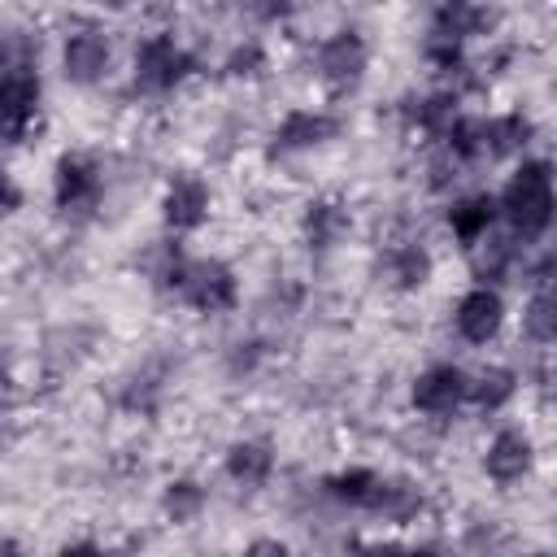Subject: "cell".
<instances>
[{
  "instance_id": "6da1fadb",
  "label": "cell",
  "mask_w": 557,
  "mask_h": 557,
  "mask_svg": "<svg viewBox=\"0 0 557 557\" xmlns=\"http://www.w3.org/2000/svg\"><path fill=\"white\" fill-rule=\"evenodd\" d=\"M152 278H157L161 292L178 296L196 313H231V309H239V278L218 257H183L174 248V252H165V261L157 265Z\"/></svg>"
},
{
  "instance_id": "7a4b0ae2",
  "label": "cell",
  "mask_w": 557,
  "mask_h": 557,
  "mask_svg": "<svg viewBox=\"0 0 557 557\" xmlns=\"http://www.w3.org/2000/svg\"><path fill=\"white\" fill-rule=\"evenodd\" d=\"M553 209H557V200H553V165L544 157H527L505 178V187L496 196V213H500V222L509 226L513 239L535 244V239L548 235Z\"/></svg>"
},
{
  "instance_id": "3957f363",
  "label": "cell",
  "mask_w": 557,
  "mask_h": 557,
  "mask_svg": "<svg viewBox=\"0 0 557 557\" xmlns=\"http://www.w3.org/2000/svg\"><path fill=\"white\" fill-rule=\"evenodd\" d=\"M104 200V165L91 152H61L52 165V205L65 218H91Z\"/></svg>"
},
{
  "instance_id": "277c9868",
  "label": "cell",
  "mask_w": 557,
  "mask_h": 557,
  "mask_svg": "<svg viewBox=\"0 0 557 557\" xmlns=\"http://www.w3.org/2000/svg\"><path fill=\"white\" fill-rule=\"evenodd\" d=\"M191 70H196V57L174 35H148L135 48V61H131L135 87L148 91V96H165V91L183 87L191 78Z\"/></svg>"
},
{
  "instance_id": "5b68a950",
  "label": "cell",
  "mask_w": 557,
  "mask_h": 557,
  "mask_svg": "<svg viewBox=\"0 0 557 557\" xmlns=\"http://www.w3.org/2000/svg\"><path fill=\"white\" fill-rule=\"evenodd\" d=\"M370 70V44L361 30H335L318 44V78L331 96H352L366 83Z\"/></svg>"
},
{
  "instance_id": "8992f818",
  "label": "cell",
  "mask_w": 557,
  "mask_h": 557,
  "mask_svg": "<svg viewBox=\"0 0 557 557\" xmlns=\"http://www.w3.org/2000/svg\"><path fill=\"white\" fill-rule=\"evenodd\" d=\"M44 109L39 70H9L0 74V144H22Z\"/></svg>"
},
{
  "instance_id": "52a82bcc",
  "label": "cell",
  "mask_w": 557,
  "mask_h": 557,
  "mask_svg": "<svg viewBox=\"0 0 557 557\" xmlns=\"http://www.w3.org/2000/svg\"><path fill=\"white\" fill-rule=\"evenodd\" d=\"M466 387H470V374L453 361H435L426 370L413 374V387H409V405L422 413V418H453L461 405H466Z\"/></svg>"
},
{
  "instance_id": "ba28073f",
  "label": "cell",
  "mask_w": 557,
  "mask_h": 557,
  "mask_svg": "<svg viewBox=\"0 0 557 557\" xmlns=\"http://www.w3.org/2000/svg\"><path fill=\"white\" fill-rule=\"evenodd\" d=\"M113 61V44L100 26H74L61 44V74L74 87H96L109 74Z\"/></svg>"
},
{
  "instance_id": "9c48e42d",
  "label": "cell",
  "mask_w": 557,
  "mask_h": 557,
  "mask_svg": "<svg viewBox=\"0 0 557 557\" xmlns=\"http://www.w3.org/2000/svg\"><path fill=\"white\" fill-rule=\"evenodd\" d=\"M453 326L466 344H492L505 331V296L492 283H474L453 305Z\"/></svg>"
},
{
  "instance_id": "30bf717a",
  "label": "cell",
  "mask_w": 557,
  "mask_h": 557,
  "mask_svg": "<svg viewBox=\"0 0 557 557\" xmlns=\"http://www.w3.org/2000/svg\"><path fill=\"white\" fill-rule=\"evenodd\" d=\"M213 213V191L205 178L196 174H174L161 191V222L174 231V235H191L209 222Z\"/></svg>"
},
{
  "instance_id": "8fae6325",
  "label": "cell",
  "mask_w": 557,
  "mask_h": 557,
  "mask_svg": "<svg viewBox=\"0 0 557 557\" xmlns=\"http://www.w3.org/2000/svg\"><path fill=\"white\" fill-rule=\"evenodd\" d=\"M535 470V440L522 426H500L483 448V474L496 487H513Z\"/></svg>"
},
{
  "instance_id": "7c38bea8",
  "label": "cell",
  "mask_w": 557,
  "mask_h": 557,
  "mask_svg": "<svg viewBox=\"0 0 557 557\" xmlns=\"http://www.w3.org/2000/svg\"><path fill=\"white\" fill-rule=\"evenodd\" d=\"M339 135V117L331 109H313V104H296L278 117L274 126V148L278 152H309L322 148Z\"/></svg>"
},
{
  "instance_id": "4fadbf2b",
  "label": "cell",
  "mask_w": 557,
  "mask_h": 557,
  "mask_svg": "<svg viewBox=\"0 0 557 557\" xmlns=\"http://www.w3.org/2000/svg\"><path fill=\"white\" fill-rule=\"evenodd\" d=\"M348 231H352V213H348V205L335 200V196H313V200L305 205V213H300V239H305L313 252L339 248V244L348 239Z\"/></svg>"
},
{
  "instance_id": "5bb4252c",
  "label": "cell",
  "mask_w": 557,
  "mask_h": 557,
  "mask_svg": "<svg viewBox=\"0 0 557 557\" xmlns=\"http://www.w3.org/2000/svg\"><path fill=\"white\" fill-rule=\"evenodd\" d=\"M274 466H278V457H274L270 440H235L222 457L226 479L239 487H265L274 479Z\"/></svg>"
},
{
  "instance_id": "9a60e30c",
  "label": "cell",
  "mask_w": 557,
  "mask_h": 557,
  "mask_svg": "<svg viewBox=\"0 0 557 557\" xmlns=\"http://www.w3.org/2000/svg\"><path fill=\"white\" fill-rule=\"evenodd\" d=\"M496 196L492 191H470V196H457L453 205H448V213H444V222H448V231H453V239L461 244V248H470V244H479L492 226H496Z\"/></svg>"
},
{
  "instance_id": "2e32d148",
  "label": "cell",
  "mask_w": 557,
  "mask_h": 557,
  "mask_svg": "<svg viewBox=\"0 0 557 557\" xmlns=\"http://www.w3.org/2000/svg\"><path fill=\"white\" fill-rule=\"evenodd\" d=\"M383 483H387V479H383L379 470H370V466H348V470L326 474V479H322V492H326L331 500L348 505V509L374 513V505H379V496H383Z\"/></svg>"
},
{
  "instance_id": "e0dca14e",
  "label": "cell",
  "mask_w": 557,
  "mask_h": 557,
  "mask_svg": "<svg viewBox=\"0 0 557 557\" xmlns=\"http://www.w3.org/2000/svg\"><path fill=\"white\" fill-rule=\"evenodd\" d=\"M431 270H435V257H431L426 244L400 239V244L387 248L383 274H387V283H392L396 292H418V287H426V283H431Z\"/></svg>"
},
{
  "instance_id": "ac0fdd59",
  "label": "cell",
  "mask_w": 557,
  "mask_h": 557,
  "mask_svg": "<svg viewBox=\"0 0 557 557\" xmlns=\"http://www.w3.org/2000/svg\"><path fill=\"white\" fill-rule=\"evenodd\" d=\"M492 22L487 4L483 0H440L435 17H431V35L435 39H453V44H466L474 35H483Z\"/></svg>"
},
{
  "instance_id": "d6986e66",
  "label": "cell",
  "mask_w": 557,
  "mask_h": 557,
  "mask_svg": "<svg viewBox=\"0 0 557 557\" xmlns=\"http://www.w3.org/2000/svg\"><path fill=\"white\" fill-rule=\"evenodd\" d=\"M535 135V122L527 113H496V117H483V157L487 161H505V157H518L527 152Z\"/></svg>"
},
{
  "instance_id": "ffe728a7",
  "label": "cell",
  "mask_w": 557,
  "mask_h": 557,
  "mask_svg": "<svg viewBox=\"0 0 557 557\" xmlns=\"http://www.w3.org/2000/svg\"><path fill=\"white\" fill-rule=\"evenodd\" d=\"M518 244L522 239H513L509 231L505 235H483L479 244H470L466 252H470V265H474V278L479 283H496V278H505L509 270H513V261H518Z\"/></svg>"
},
{
  "instance_id": "44dd1931",
  "label": "cell",
  "mask_w": 557,
  "mask_h": 557,
  "mask_svg": "<svg viewBox=\"0 0 557 557\" xmlns=\"http://www.w3.org/2000/svg\"><path fill=\"white\" fill-rule=\"evenodd\" d=\"M513 396H518V370H509V366H487V370H479V374L470 379V387H466V400H470L479 413H500Z\"/></svg>"
},
{
  "instance_id": "7402d4cb",
  "label": "cell",
  "mask_w": 557,
  "mask_h": 557,
  "mask_svg": "<svg viewBox=\"0 0 557 557\" xmlns=\"http://www.w3.org/2000/svg\"><path fill=\"white\" fill-rule=\"evenodd\" d=\"M205 505H209V492H205L196 479H187V474H178V479H170V483L161 487V513H165L174 527H191V522L205 513Z\"/></svg>"
},
{
  "instance_id": "603a6c76",
  "label": "cell",
  "mask_w": 557,
  "mask_h": 557,
  "mask_svg": "<svg viewBox=\"0 0 557 557\" xmlns=\"http://www.w3.org/2000/svg\"><path fill=\"white\" fill-rule=\"evenodd\" d=\"M453 117H457V91H431V96L413 100V109H409V126L422 131L426 139H440Z\"/></svg>"
},
{
  "instance_id": "cb8c5ba5",
  "label": "cell",
  "mask_w": 557,
  "mask_h": 557,
  "mask_svg": "<svg viewBox=\"0 0 557 557\" xmlns=\"http://www.w3.org/2000/svg\"><path fill=\"white\" fill-rule=\"evenodd\" d=\"M422 492L413 487V483H405V479H387L383 483V496H379V505H374V513L379 518H387L392 527H405V522H413L418 513H422Z\"/></svg>"
},
{
  "instance_id": "d4e9b609",
  "label": "cell",
  "mask_w": 557,
  "mask_h": 557,
  "mask_svg": "<svg viewBox=\"0 0 557 557\" xmlns=\"http://www.w3.org/2000/svg\"><path fill=\"white\" fill-rule=\"evenodd\" d=\"M522 331L535 339V344H553V335H557V305H553V287L548 283H535V292H531V300H527V309H522Z\"/></svg>"
},
{
  "instance_id": "484cf974",
  "label": "cell",
  "mask_w": 557,
  "mask_h": 557,
  "mask_svg": "<svg viewBox=\"0 0 557 557\" xmlns=\"http://www.w3.org/2000/svg\"><path fill=\"white\" fill-rule=\"evenodd\" d=\"M39 65V39L26 30H0V74L9 70H35Z\"/></svg>"
},
{
  "instance_id": "4316f807",
  "label": "cell",
  "mask_w": 557,
  "mask_h": 557,
  "mask_svg": "<svg viewBox=\"0 0 557 557\" xmlns=\"http://www.w3.org/2000/svg\"><path fill=\"white\" fill-rule=\"evenodd\" d=\"M265 70V48L261 44H239L231 57H226V74L231 78H252V74H261Z\"/></svg>"
},
{
  "instance_id": "83f0119b",
  "label": "cell",
  "mask_w": 557,
  "mask_h": 557,
  "mask_svg": "<svg viewBox=\"0 0 557 557\" xmlns=\"http://www.w3.org/2000/svg\"><path fill=\"white\" fill-rule=\"evenodd\" d=\"M22 209V187H17V178L0 165V218H9V213H17Z\"/></svg>"
},
{
  "instance_id": "f1b7e54d",
  "label": "cell",
  "mask_w": 557,
  "mask_h": 557,
  "mask_svg": "<svg viewBox=\"0 0 557 557\" xmlns=\"http://www.w3.org/2000/svg\"><path fill=\"white\" fill-rule=\"evenodd\" d=\"M100 4H109V9H126V4H139V0H100Z\"/></svg>"
},
{
  "instance_id": "f546056e",
  "label": "cell",
  "mask_w": 557,
  "mask_h": 557,
  "mask_svg": "<svg viewBox=\"0 0 557 557\" xmlns=\"http://www.w3.org/2000/svg\"><path fill=\"white\" fill-rule=\"evenodd\" d=\"M4 379H9V370H4V361H0V383H4Z\"/></svg>"
}]
</instances>
